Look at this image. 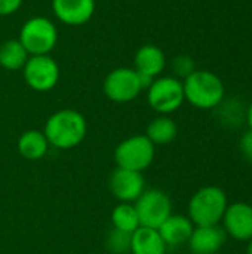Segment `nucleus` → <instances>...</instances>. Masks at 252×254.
I'll return each instance as SVG.
<instances>
[{
	"label": "nucleus",
	"instance_id": "nucleus-16",
	"mask_svg": "<svg viewBox=\"0 0 252 254\" xmlns=\"http://www.w3.org/2000/svg\"><path fill=\"white\" fill-rule=\"evenodd\" d=\"M166 244L157 229L140 226L131 238L132 254H166Z\"/></svg>",
	"mask_w": 252,
	"mask_h": 254
},
{
	"label": "nucleus",
	"instance_id": "nucleus-11",
	"mask_svg": "<svg viewBox=\"0 0 252 254\" xmlns=\"http://www.w3.org/2000/svg\"><path fill=\"white\" fill-rule=\"evenodd\" d=\"M221 225L226 235L236 241L248 243L252 240V205L242 201L229 204Z\"/></svg>",
	"mask_w": 252,
	"mask_h": 254
},
{
	"label": "nucleus",
	"instance_id": "nucleus-14",
	"mask_svg": "<svg viewBox=\"0 0 252 254\" xmlns=\"http://www.w3.org/2000/svg\"><path fill=\"white\" fill-rule=\"evenodd\" d=\"M166 67L165 52L151 43L143 45L138 48L134 57V70L150 79H156L162 74Z\"/></svg>",
	"mask_w": 252,
	"mask_h": 254
},
{
	"label": "nucleus",
	"instance_id": "nucleus-22",
	"mask_svg": "<svg viewBox=\"0 0 252 254\" xmlns=\"http://www.w3.org/2000/svg\"><path fill=\"white\" fill-rule=\"evenodd\" d=\"M171 68H172L174 77L184 80L196 70V63L190 55H177L171 61Z\"/></svg>",
	"mask_w": 252,
	"mask_h": 254
},
{
	"label": "nucleus",
	"instance_id": "nucleus-23",
	"mask_svg": "<svg viewBox=\"0 0 252 254\" xmlns=\"http://www.w3.org/2000/svg\"><path fill=\"white\" fill-rule=\"evenodd\" d=\"M220 109V115L223 116L224 121H227L229 124H238L241 121V118L247 116V110H244L242 104L238 100H229V101H221V104L217 107Z\"/></svg>",
	"mask_w": 252,
	"mask_h": 254
},
{
	"label": "nucleus",
	"instance_id": "nucleus-24",
	"mask_svg": "<svg viewBox=\"0 0 252 254\" xmlns=\"http://www.w3.org/2000/svg\"><path fill=\"white\" fill-rule=\"evenodd\" d=\"M239 150L242 153V156L248 161L252 162V131L248 129L247 132H244L239 138Z\"/></svg>",
	"mask_w": 252,
	"mask_h": 254
},
{
	"label": "nucleus",
	"instance_id": "nucleus-15",
	"mask_svg": "<svg viewBox=\"0 0 252 254\" xmlns=\"http://www.w3.org/2000/svg\"><path fill=\"white\" fill-rule=\"evenodd\" d=\"M195 229V225L187 216L181 214H171L160 226L159 234L162 240L165 241L166 247H178L183 244H187L190 240V235Z\"/></svg>",
	"mask_w": 252,
	"mask_h": 254
},
{
	"label": "nucleus",
	"instance_id": "nucleus-17",
	"mask_svg": "<svg viewBox=\"0 0 252 254\" xmlns=\"http://www.w3.org/2000/svg\"><path fill=\"white\" fill-rule=\"evenodd\" d=\"M49 147L50 146H49L48 138L45 137L43 131H37V129H28V131L22 132L16 143L18 153L27 161L42 159L48 153Z\"/></svg>",
	"mask_w": 252,
	"mask_h": 254
},
{
	"label": "nucleus",
	"instance_id": "nucleus-1",
	"mask_svg": "<svg viewBox=\"0 0 252 254\" xmlns=\"http://www.w3.org/2000/svg\"><path fill=\"white\" fill-rule=\"evenodd\" d=\"M49 146L68 150L79 146L88 134V122L85 116L73 109H61L52 113L43 129Z\"/></svg>",
	"mask_w": 252,
	"mask_h": 254
},
{
	"label": "nucleus",
	"instance_id": "nucleus-4",
	"mask_svg": "<svg viewBox=\"0 0 252 254\" xmlns=\"http://www.w3.org/2000/svg\"><path fill=\"white\" fill-rule=\"evenodd\" d=\"M18 40L30 57L50 55L58 43V28L46 16H31L22 24Z\"/></svg>",
	"mask_w": 252,
	"mask_h": 254
},
{
	"label": "nucleus",
	"instance_id": "nucleus-20",
	"mask_svg": "<svg viewBox=\"0 0 252 254\" xmlns=\"http://www.w3.org/2000/svg\"><path fill=\"white\" fill-rule=\"evenodd\" d=\"M111 225L119 231L134 234L140 228L135 205L131 202H119L111 211Z\"/></svg>",
	"mask_w": 252,
	"mask_h": 254
},
{
	"label": "nucleus",
	"instance_id": "nucleus-7",
	"mask_svg": "<svg viewBox=\"0 0 252 254\" xmlns=\"http://www.w3.org/2000/svg\"><path fill=\"white\" fill-rule=\"evenodd\" d=\"M140 226L159 229V226L172 214V202L168 193L160 189H146L134 202Z\"/></svg>",
	"mask_w": 252,
	"mask_h": 254
},
{
	"label": "nucleus",
	"instance_id": "nucleus-6",
	"mask_svg": "<svg viewBox=\"0 0 252 254\" xmlns=\"http://www.w3.org/2000/svg\"><path fill=\"white\" fill-rule=\"evenodd\" d=\"M149 106L159 115L169 116L177 112L184 100L183 80L174 76H159L146 89Z\"/></svg>",
	"mask_w": 252,
	"mask_h": 254
},
{
	"label": "nucleus",
	"instance_id": "nucleus-12",
	"mask_svg": "<svg viewBox=\"0 0 252 254\" xmlns=\"http://www.w3.org/2000/svg\"><path fill=\"white\" fill-rule=\"evenodd\" d=\"M50 4L56 19L70 27L88 24L97 9L95 0H52Z\"/></svg>",
	"mask_w": 252,
	"mask_h": 254
},
{
	"label": "nucleus",
	"instance_id": "nucleus-10",
	"mask_svg": "<svg viewBox=\"0 0 252 254\" xmlns=\"http://www.w3.org/2000/svg\"><path fill=\"white\" fill-rule=\"evenodd\" d=\"M108 189L119 202L134 204L146 190L143 173L116 167L108 176Z\"/></svg>",
	"mask_w": 252,
	"mask_h": 254
},
{
	"label": "nucleus",
	"instance_id": "nucleus-13",
	"mask_svg": "<svg viewBox=\"0 0 252 254\" xmlns=\"http://www.w3.org/2000/svg\"><path fill=\"white\" fill-rule=\"evenodd\" d=\"M226 238L227 235L220 225L195 226L187 244L192 254H215L224 246Z\"/></svg>",
	"mask_w": 252,
	"mask_h": 254
},
{
	"label": "nucleus",
	"instance_id": "nucleus-3",
	"mask_svg": "<svg viewBox=\"0 0 252 254\" xmlns=\"http://www.w3.org/2000/svg\"><path fill=\"white\" fill-rule=\"evenodd\" d=\"M229 199L218 186H205L193 193L189 201V214L195 226H217L227 210Z\"/></svg>",
	"mask_w": 252,
	"mask_h": 254
},
{
	"label": "nucleus",
	"instance_id": "nucleus-2",
	"mask_svg": "<svg viewBox=\"0 0 252 254\" xmlns=\"http://www.w3.org/2000/svg\"><path fill=\"white\" fill-rule=\"evenodd\" d=\"M184 100L196 109H217L226 97L224 82L211 70L196 68L183 80Z\"/></svg>",
	"mask_w": 252,
	"mask_h": 254
},
{
	"label": "nucleus",
	"instance_id": "nucleus-8",
	"mask_svg": "<svg viewBox=\"0 0 252 254\" xmlns=\"http://www.w3.org/2000/svg\"><path fill=\"white\" fill-rule=\"evenodd\" d=\"M102 91L113 103L123 104L134 101L144 91V88L140 74L134 68L117 67L105 76L102 82Z\"/></svg>",
	"mask_w": 252,
	"mask_h": 254
},
{
	"label": "nucleus",
	"instance_id": "nucleus-9",
	"mask_svg": "<svg viewBox=\"0 0 252 254\" xmlns=\"http://www.w3.org/2000/svg\"><path fill=\"white\" fill-rule=\"evenodd\" d=\"M25 83L36 92H48L59 82L61 70L50 55H33L22 67Z\"/></svg>",
	"mask_w": 252,
	"mask_h": 254
},
{
	"label": "nucleus",
	"instance_id": "nucleus-27",
	"mask_svg": "<svg viewBox=\"0 0 252 254\" xmlns=\"http://www.w3.org/2000/svg\"><path fill=\"white\" fill-rule=\"evenodd\" d=\"M247 254H252V240L248 241V246H247Z\"/></svg>",
	"mask_w": 252,
	"mask_h": 254
},
{
	"label": "nucleus",
	"instance_id": "nucleus-25",
	"mask_svg": "<svg viewBox=\"0 0 252 254\" xmlns=\"http://www.w3.org/2000/svg\"><path fill=\"white\" fill-rule=\"evenodd\" d=\"M24 0H0V16H9L19 10Z\"/></svg>",
	"mask_w": 252,
	"mask_h": 254
},
{
	"label": "nucleus",
	"instance_id": "nucleus-21",
	"mask_svg": "<svg viewBox=\"0 0 252 254\" xmlns=\"http://www.w3.org/2000/svg\"><path fill=\"white\" fill-rule=\"evenodd\" d=\"M131 238H132V234L113 228L105 235V240H104L105 250L111 254L131 253Z\"/></svg>",
	"mask_w": 252,
	"mask_h": 254
},
{
	"label": "nucleus",
	"instance_id": "nucleus-26",
	"mask_svg": "<svg viewBox=\"0 0 252 254\" xmlns=\"http://www.w3.org/2000/svg\"><path fill=\"white\" fill-rule=\"evenodd\" d=\"M245 119H247V124H248V129L252 131V101L248 104V107H247V116H245Z\"/></svg>",
	"mask_w": 252,
	"mask_h": 254
},
{
	"label": "nucleus",
	"instance_id": "nucleus-19",
	"mask_svg": "<svg viewBox=\"0 0 252 254\" xmlns=\"http://www.w3.org/2000/svg\"><path fill=\"white\" fill-rule=\"evenodd\" d=\"M28 58V52L18 39H9L0 45V67L4 70H22Z\"/></svg>",
	"mask_w": 252,
	"mask_h": 254
},
{
	"label": "nucleus",
	"instance_id": "nucleus-18",
	"mask_svg": "<svg viewBox=\"0 0 252 254\" xmlns=\"http://www.w3.org/2000/svg\"><path fill=\"white\" fill-rule=\"evenodd\" d=\"M178 127L174 119H171L166 115H159L150 124L146 129V137L154 144V146H163L169 144L177 138Z\"/></svg>",
	"mask_w": 252,
	"mask_h": 254
},
{
	"label": "nucleus",
	"instance_id": "nucleus-5",
	"mask_svg": "<svg viewBox=\"0 0 252 254\" xmlns=\"http://www.w3.org/2000/svg\"><path fill=\"white\" fill-rule=\"evenodd\" d=\"M156 155V146L143 134H135L120 141L114 149L116 167L143 173L147 170Z\"/></svg>",
	"mask_w": 252,
	"mask_h": 254
}]
</instances>
